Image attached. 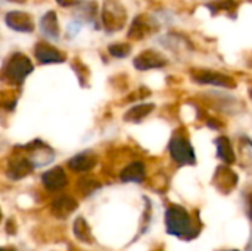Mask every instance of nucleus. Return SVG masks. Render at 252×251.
Segmentation results:
<instances>
[{"instance_id": "21", "label": "nucleus", "mask_w": 252, "mask_h": 251, "mask_svg": "<svg viewBox=\"0 0 252 251\" xmlns=\"http://www.w3.org/2000/svg\"><path fill=\"white\" fill-rule=\"evenodd\" d=\"M250 209H251V216H252V195H251V198H250Z\"/></svg>"}, {"instance_id": "18", "label": "nucleus", "mask_w": 252, "mask_h": 251, "mask_svg": "<svg viewBox=\"0 0 252 251\" xmlns=\"http://www.w3.org/2000/svg\"><path fill=\"white\" fill-rule=\"evenodd\" d=\"M97 188H100V183L90 179V178H84L80 180V189L84 192V194H92L93 191H96Z\"/></svg>"}, {"instance_id": "4", "label": "nucleus", "mask_w": 252, "mask_h": 251, "mask_svg": "<svg viewBox=\"0 0 252 251\" xmlns=\"http://www.w3.org/2000/svg\"><path fill=\"white\" fill-rule=\"evenodd\" d=\"M6 25L16 31V33H32L34 31V21L30 13L22 10H10L4 16Z\"/></svg>"}, {"instance_id": "20", "label": "nucleus", "mask_w": 252, "mask_h": 251, "mask_svg": "<svg viewBox=\"0 0 252 251\" xmlns=\"http://www.w3.org/2000/svg\"><path fill=\"white\" fill-rule=\"evenodd\" d=\"M58 4H61L62 7H68V6H75L80 3V0H56Z\"/></svg>"}, {"instance_id": "9", "label": "nucleus", "mask_w": 252, "mask_h": 251, "mask_svg": "<svg viewBox=\"0 0 252 251\" xmlns=\"http://www.w3.org/2000/svg\"><path fill=\"white\" fill-rule=\"evenodd\" d=\"M193 80L199 84H213V86H221V87H229L233 86L232 78L221 72H214V71H202L196 72L193 75Z\"/></svg>"}, {"instance_id": "7", "label": "nucleus", "mask_w": 252, "mask_h": 251, "mask_svg": "<svg viewBox=\"0 0 252 251\" xmlns=\"http://www.w3.org/2000/svg\"><path fill=\"white\" fill-rule=\"evenodd\" d=\"M40 31L41 34L47 38V40H59V21H58V15L50 10L46 12L41 18H40Z\"/></svg>"}, {"instance_id": "14", "label": "nucleus", "mask_w": 252, "mask_h": 251, "mask_svg": "<svg viewBox=\"0 0 252 251\" xmlns=\"http://www.w3.org/2000/svg\"><path fill=\"white\" fill-rule=\"evenodd\" d=\"M216 146H217V154L219 157L227 163V164H232L235 161V152H233V148H232V143L230 141L226 138V136H220L217 141H216Z\"/></svg>"}, {"instance_id": "2", "label": "nucleus", "mask_w": 252, "mask_h": 251, "mask_svg": "<svg viewBox=\"0 0 252 251\" xmlns=\"http://www.w3.org/2000/svg\"><path fill=\"white\" fill-rule=\"evenodd\" d=\"M167 234L177 238H192V219L186 209L180 206H170L165 212Z\"/></svg>"}, {"instance_id": "15", "label": "nucleus", "mask_w": 252, "mask_h": 251, "mask_svg": "<svg viewBox=\"0 0 252 251\" xmlns=\"http://www.w3.org/2000/svg\"><path fill=\"white\" fill-rule=\"evenodd\" d=\"M154 109L152 104H145V105H137L134 108H131L130 111H127V114L124 115L126 121H140L143 117H146L151 111Z\"/></svg>"}, {"instance_id": "3", "label": "nucleus", "mask_w": 252, "mask_h": 251, "mask_svg": "<svg viewBox=\"0 0 252 251\" xmlns=\"http://www.w3.org/2000/svg\"><path fill=\"white\" fill-rule=\"evenodd\" d=\"M171 158L180 164V166H192L195 164V151L192 148V145L189 143V141L183 136H174L170 141L168 145Z\"/></svg>"}, {"instance_id": "11", "label": "nucleus", "mask_w": 252, "mask_h": 251, "mask_svg": "<svg viewBox=\"0 0 252 251\" xmlns=\"http://www.w3.org/2000/svg\"><path fill=\"white\" fill-rule=\"evenodd\" d=\"M146 176V167L143 163L140 161H134L131 164H128L120 175V179L121 182H133V183H140L143 182Z\"/></svg>"}, {"instance_id": "13", "label": "nucleus", "mask_w": 252, "mask_h": 251, "mask_svg": "<svg viewBox=\"0 0 252 251\" xmlns=\"http://www.w3.org/2000/svg\"><path fill=\"white\" fill-rule=\"evenodd\" d=\"M77 209V201L69 195H61L53 200L52 203V212L58 217H66Z\"/></svg>"}, {"instance_id": "17", "label": "nucleus", "mask_w": 252, "mask_h": 251, "mask_svg": "<svg viewBox=\"0 0 252 251\" xmlns=\"http://www.w3.org/2000/svg\"><path fill=\"white\" fill-rule=\"evenodd\" d=\"M108 52L114 56V58H126L130 53V46L126 43H117V44H111L108 47Z\"/></svg>"}, {"instance_id": "25", "label": "nucleus", "mask_w": 252, "mask_h": 251, "mask_svg": "<svg viewBox=\"0 0 252 251\" xmlns=\"http://www.w3.org/2000/svg\"><path fill=\"white\" fill-rule=\"evenodd\" d=\"M232 251H236V250H232Z\"/></svg>"}, {"instance_id": "24", "label": "nucleus", "mask_w": 252, "mask_h": 251, "mask_svg": "<svg viewBox=\"0 0 252 251\" xmlns=\"http://www.w3.org/2000/svg\"><path fill=\"white\" fill-rule=\"evenodd\" d=\"M0 217H1V213H0Z\"/></svg>"}, {"instance_id": "19", "label": "nucleus", "mask_w": 252, "mask_h": 251, "mask_svg": "<svg viewBox=\"0 0 252 251\" xmlns=\"http://www.w3.org/2000/svg\"><path fill=\"white\" fill-rule=\"evenodd\" d=\"M81 27H83L81 21H72V22H69V24H68V27H66L68 38H72L74 36H77V34H78V31L81 30Z\"/></svg>"}, {"instance_id": "10", "label": "nucleus", "mask_w": 252, "mask_h": 251, "mask_svg": "<svg viewBox=\"0 0 252 251\" xmlns=\"http://www.w3.org/2000/svg\"><path fill=\"white\" fill-rule=\"evenodd\" d=\"M96 166V155L93 152H81L68 160V167L78 173H86Z\"/></svg>"}, {"instance_id": "22", "label": "nucleus", "mask_w": 252, "mask_h": 251, "mask_svg": "<svg viewBox=\"0 0 252 251\" xmlns=\"http://www.w3.org/2000/svg\"><path fill=\"white\" fill-rule=\"evenodd\" d=\"M0 251H12V250H9V249H0Z\"/></svg>"}, {"instance_id": "1", "label": "nucleus", "mask_w": 252, "mask_h": 251, "mask_svg": "<svg viewBox=\"0 0 252 251\" xmlns=\"http://www.w3.org/2000/svg\"><path fill=\"white\" fill-rule=\"evenodd\" d=\"M32 71H34V65L31 62V59L21 52H15L6 61L1 72H3V77L9 83L21 86Z\"/></svg>"}, {"instance_id": "12", "label": "nucleus", "mask_w": 252, "mask_h": 251, "mask_svg": "<svg viewBox=\"0 0 252 251\" xmlns=\"http://www.w3.org/2000/svg\"><path fill=\"white\" fill-rule=\"evenodd\" d=\"M165 65V59L152 52V50H148V52H143L142 55H139L136 59H134V67L137 70H151V68H158V67H162Z\"/></svg>"}, {"instance_id": "5", "label": "nucleus", "mask_w": 252, "mask_h": 251, "mask_svg": "<svg viewBox=\"0 0 252 251\" xmlns=\"http://www.w3.org/2000/svg\"><path fill=\"white\" fill-rule=\"evenodd\" d=\"M34 56L40 64H46V65L65 62V55L56 47H53L52 44H49L47 41H38L34 46Z\"/></svg>"}, {"instance_id": "23", "label": "nucleus", "mask_w": 252, "mask_h": 251, "mask_svg": "<svg viewBox=\"0 0 252 251\" xmlns=\"http://www.w3.org/2000/svg\"><path fill=\"white\" fill-rule=\"evenodd\" d=\"M251 98H252V90H251Z\"/></svg>"}, {"instance_id": "6", "label": "nucleus", "mask_w": 252, "mask_h": 251, "mask_svg": "<svg viewBox=\"0 0 252 251\" xmlns=\"http://www.w3.org/2000/svg\"><path fill=\"white\" fill-rule=\"evenodd\" d=\"M41 182H43L46 189L59 191V189H63L66 186L68 178H66V173L63 172V169L58 166V167H53V169L47 170L46 173H43Z\"/></svg>"}, {"instance_id": "16", "label": "nucleus", "mask_w": 252, "mask_h": 251, "mask_svg": "<svg viewBox=\"0 0 252 251\" xmlns=\"http://www.w3.org/2000/svg\"><path fill=\"white\" fill-rule=\"evenodd\" d=\"M74 232H75L77 238L81 240V241H89L90 240V231H89V226L84 222V219H77V222L74 225Z\"/></svg>"}, {"instance_id": "8", "label": "nucleus", "mask_w": 252, "mask_h": 251, "mask_svg": "<svg viewBox=\"0 0 252 251\" xmlns=\"http://www.w3.org/2000/svg\"><path fill=\"white\" fill-rule=\"evenodd\" d=\"M34 164L30 158H25V157H18V158H13L10 163H9V167H7V176L13 180H19L25 176H28L32 170H34Z\"/></svg>"}]
</instances>
